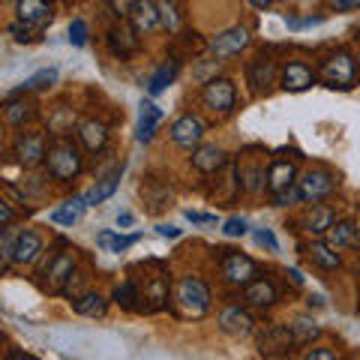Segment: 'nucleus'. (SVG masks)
Instances as JSON below:
<instances>
[{
    "label": "nucleus",
    "instance_id": "obj_27",
    "mask_svg": "<svg viewBox=\"0 0 360 360\" xmlns=\"http://www.w3.org/2000/svg\"><path fill=\"white\" fill-rule=\"evenodd\" d=\"M72 309L78 315H87V319H99V315H105V297L99 295V291H87V295L75 297Z\"/></svg>",
    "mask_w": 360,
    "mask_h": 360
},
{
    "label": "nucleus",
    "instance_id": "obj_37",
    "mask_svg": "<svg viewBox=\"0 0 360 360\" xmlns=\"http://www.w3.org/2000/svg\"><path fill=\"white\" fill-rule=\"evenodd\" d=\"M246 229H250V225H246L243 217H231V219H225V225H222L225 238H243Z\"/></svg>",
    "mask_w": 360,
    "mask_h": 360
},
{
    "label": "nucleus",
    "instance_id": "obj_25",
    "mask_svg": "<svg viewBox=\"0 0 360 360\" xmlns=\"http://www.w3.org/2000/svg\"><path fill=\"white\" fill-rule=\"evenodd\" d=\"M246 75H250V84L255 90H267L270 84H274V78H276V63L270 58H255L250 63V70H246Z\"/></svg>",
    "mask_w": 360,
    "mask_h": 360
},
{
    "label": "nucleus",
    "instance_id": "obj_52",
    "mask_svg": "<svg viewBox=\"0 0 360 360\" xmlns=\"http://www.w3.org/2000/svg\"><path fill=\"white\" fill-rule=\"evenodd\" d=\"M252 6H258V9H267V6H270V0H252Z\"/></svg>",
    "mask_w": 360,
    "mask_h": 360
},
{
    "label": "nucleus",
    "instance_id": "obj_32",
    "mask_svg": "<svg viewBox=\"0 0 360 360\" xmlns=\"http://www.w3.org/2000/svg\"><path fill=\"white\" fill-rule=\"evenodd\" d=\"M84 207H87V198H84V195H82V198H72V201H66L63 207L54 210L51 219L60 222V225H72V222H78V217H82Z\"/></svg>",
    "mask_w": 360,
    "mask_h": 360
},
{
    "label": "nucleus",
    "instance_id": "obj_23",
    "mask_svg": "<svg viewBox=\"0 0 360 360\" xmlns=\"http://www.w3.org/2000/svg\"><path fill=\"white\" fill-rule=\"evenodd\" d=\"M267 186H270V193H279V189L295 186V162H288V160H274L270 162Z\"/></svg>",
    "mask_w": 360,
    "mask_h": 360
},
{
    "label": "nucleus",
    "instance_id": "obj_2",
    "mask_svg": "<svg viewBox=\"0 0 360 360\" xmlns=\"http://www.w3.org/2000/svg\"><path fill=\"white\" fill-rule=\"evenodd\" d=\"M45 165H49V174L54 180H72L78 177V172H82V156H78V150L72 148L70 141H54L49 153H45Z\"/></svg>",
    "mask_w": 360,
    "mask_h": 360
},
{
    "label": "nucleus",
    "instance_id": "obj_13",
    "mask_svg": "<svg viewBox=\"0 0 360 360\" xmlns=\"http://www.w3.org/2000/svg\"><path fill=\"white\" fill-rule=\"evenodd\" d=\"M139 295H141V307H144V312L162 309V307H165V300H168V276H165V274L150 276L148 283H144V291H139Z\"/></svg>",
    "mask_w": 360,
    "mask_h": 360
},
{
    "label": "nucleus",
    "instance_id": "obj_33",
    "mask_svg": "<svg viewBox=\"0 0 360 360\" xmlns=\"http://www.w3.org/2000/svg\"><path fill=\"white\" fill-rule=\"evenodd\" d=\"M357 225L354 222H333V229H330V246H336V250H340V246H352L354 240H357Z\"/></svg>",
    "mask_w": 360,
    "mask_h": 360
},
{
    "label": "nucleus",
    "instance_id": "obj_6",
    "mask_svg": "<svg viewBox=\"0 0 360 360\" xmlns=\"http://www.w3.org/2000/svg\"><path fill=\"white\" fill-rule=\"evenodd\" d=\"M201 139H205V123H201L198 117L184 115V117H177L172 123V141L177 144V148L193 150V148L201 144Z\"/></svg>",
    "mask_w": 360,
    "mask_h": 360
},
{
    "label": "nucleus",
    "instance_id": "obj_1",
    "mask_svg": "<svg viewBox=\"0 0 360 360\" xmlns=\"http://www.w3.org/2000/svg\"><path fill=\"white\" fill-rule=\"evenodd\" d=\"M174 307L186 319H201L210 309V288L198 276H184L174 288Z\"/></svg>",
    "mask_w": 360,
    "mask_h": 360
},
{
    "label": "nucleus",
    "instance_id": "obj_44",
    "mask_svg": "<svg viewBox=\"0 0 360 360\" xmlns=\"http://www.w3.org/2000/svg\"><path fill=\"white\" fill-rule=\"evenodd\" d=\"M162 4H165V6L160 9V13H162V25H165V27H172V30H174V27H177V18H174V9H172V6H168V0H162Z\"/></svg>",
    "mask_w": 360,
    "mask_h": 360
},
{
    "label": "nucleus",
    "instance_id": "obj_47",
    "mask_svg": "<svg viewBox=\"0 0 360 360\" xmlns=\"http://www.w3.org/2000/svg\"><path fill=\"white\" fill-rule=\"evenodd\" d=\"M132 4H135V0H111V6H115V13H117V15H129Z\"/></svg>",
    "mask_w": 360,
    "mask_h": 360
},
{
    "label": "nucleus",
    "instance_id": "obj_22",
    "mask_svg": "<svg viewBox=\"0 0 360 360\" xmlns=\"http://www.w3.org/2000/svg\"><path fill=\"white\" fill-rule=\"evenodd\" d=\"M18 18L25 25H49L51 21V6L49 0H18Z\"/></svg>",
    "mask_w": 360,
    "mask_h": 360
},
{
    "label": "nucleus",
    "instance_id": "obj_40",
    "mask_svg": "<svg viewBox=\"0 0 360 360\" xmlns=\"http://www.w3.org/2000/svg\"><path fill=\"white\" fill-rule=\"evenodd\" d=\"M6 30H9V37H13V39H15L18 45L30 39V33H27V25H25V21H21V18H18V21H13V25H9Z\"/></svg>",
    "mask_w": 360,
    "mask_h": 360
},
{
    "label": "nucleus",
    "instance_id": "obj_9",
    "mask_svg": "<svg viewBox=\"0 0 360 360\" xmlns=\"http://www.w3.org/2000/svg\"><path fill=\"white\" fill-rule=\"evenodd\" d=\"M279 84H283V90H288V94H300V90H309L315 84V72L307 63L288 60L283 70H279Z\"/></svg>",
    "mask_w": 360,
    "mask_h": 360
},
{
    "label": "nucleus",
    "instance_id": "obj_14",
    "mask_svg": "<svg viewBox=\"0 0 360 360\" xmlns=\"http://www.w3.org/2000/svg\"><path fill=\"white\" fill-rule=\"evenodd\" d=\"M288 345H295V336H291V330L283 328V324H270L262 333V340H258L262 354H285Z\"/></svg>",
    "mask_w": 360,
    "mask_h": 360
},
{
    "label": "nucleus",
    "instance_id": "obj_53",
    "mask_svg": "<svg viewBox=\"0 0 360 360\" xmlns=\"http://www.w3.org/2000/svg\"><path fill=\"white\" fill-rule=\"evenodd\" d=\"M357 66H360V51H357Z\"/></svg>",
    "mask_w": 360,
    "mask_h": 360
},
{
    "label": "nucleus",
    "instance_id": "obj_30",
    "mask_svg": "<svg viewBox=\"0 0 360 360\" xmlns=\"http://www.w3.org/2000/svg\"><path fill=\"white\" fill-rule=\"evenodd\" d=\"M139 238L141 234H127V238H123V234H115V231H99L96 243L103 246L105 252H123V250H129L132 243H139Z\"/></svg>",
    "mask_w": 360,
    "mask_h": 360
},
{
    "label": "nucleus",
    "instance_id": "obj_17",
    "mask_svg": "<svg viewBox=\"0 0 360 360\" xmlns=\"http://www.w3.org/2000/svg\"><path fill=\"white\" fill-rule=\"evenodd\" d=\"M39 252H42V238H39L37 231H21V234H15L13 264H30V262H37Z\"/></svg>",
    "mask_w": 360,
    "mask_h": 360
},
{
    "label": "nucleus",
    "instance_id": "obj_20",
    "mask_svg": "<svg viewBox=\"0 0 360 360\" xmlns=\"http://www.w3.org/2000/svg\"><path fill=\"white\" fill-rule=\"evenodd\" d=\"M243 297L250 307H258V309H267V307H274L276 303V288L270 279H252L250 285H246L243 291Z\"/></svg>",
    "mask_w": 360,
    "mask_h": 360
},
{
    "label": "nucleus",
    "instance_id": "obj_24",
    "mask_svg": "<svg viewBox=\"0 0 360 360\" xmlns=\"http://www.w3.org/2000/svg\"><path fill=\"white\" fill-rule=\"evenodd\" d=\"M78 139H82V144H84L90 153H99V150L105 148V141H108L105 123H99V120H84L82 127H78Z\"/></svg>",
    "mask_w": 360,
    "mask_h": 360
},
{
    "label": "nucleus",
    "instance_id": "obj_19",
    "mask_svg": "<svg viewBox=\"0 0 360 360\" xmlns=\"http://www.w3.org/2000/svg\"><path fill=\"white\" fill-rule=\"evenodd\" d=\"M42 276H49V288L60 291L63 283H70V279H72V255L70 252H58L49 262V267H45Z\"/></svg>",
    "mask_w": 360,
    "mask_h": 360
},
{
    "label": "nucleus",
    "instance_id": "obj_31",
    "mask_svg": "<svg viewBox=\"0 0 360 360\" xmlns=\"http://www.w3.org/2000/svg\"><path fill=\"white\" fill-rule=\"evenodd\" d=\"M288 330H291V336H295V345H307V342H312L315 336L321 333L319 324H315L312 319H307V315H300V319L291 321Z\"/></svg>",
    "mask_w": 360,
    "mask_h": 360
},
{
    "label": "nucleus",
    "instance_id": "obj_15",
    "mask_svg": "<svg viewBox=\"0 0 360 360\" xmlns=\"http://www.w3.org/2000/svg\"><path fill=\"white\" fill-rule=\"evenodd\" d=\"M225 165V150L219 144H198L193 153V168L201 174H217Z\"/></svg>",
    "mask_w": 360,
    "mask_h": 360
},
{
    "label": "nucleus",
    "instance_id": "obj_43",
    "mask_svg": "<svg viewBox=\"0 0 360 360\" xmlns=\"http://www.w3.org/2000/svg\"><path fill=\"white\" fill-rule=\"evenodd\" d=\"M186 219L195 222V225H205V222H217L213 213H198V210H186Z\"/></svg>",
    "mask_w": 360,
    "mask_h": 360
},
{
    "label": "nucleus",
    "instance_id": "obj_12",
    "mask_svg": "<svg viewBox=\"0 0 360 360\" xmlns=\"http://www.w3.org/2000/svg\"><path fill=\"white\" fill-rule=\"evenodd\" d=\"M129 18H132V27L139 33H150V30L160 27L162 13L156 9L153 0H135L132 9H129Z\"/></svg>",
    "mask_w": 360,
    "mask_h": 360
},
{
    "label": "nucleus",
    "instance_id": "obj_45",
    "mask_svg": "<svg viewBox=\"0 0 360 360\" xmlns=\"http://www.w3.org/2000/svg\"><path fill=\"white\" fill-rule=\"evenodd\" d=\"M258 184H262V172H258V168H250V172H246V189H255Z\"/></svg>",
    "mask_w": 360,
    "mask_h": 360
},
{
    "label": "nucleus",
    "instance_id": "obj_16",
    "mask_svg": "<svg viewBox=\"0 0 360 360\" xmlns=\"http://www.w3.org/2000/svg\"><path fill=\"white\" fill-rule=\"evenodd\" d=\"M135 27H129V25H117V27H111L108 30V49H111V54L115 58H129V54L139 49V37H135Z\"/></svg>",
    "mask_w": 360,
    "mask_h": 360
},
{
    "label": "nucleus",
    "instance_id": "obj_29",
    "mask_svg": "<svg viewBox=\"0 0 360 360\" xmlns=\"http://www.w3.org/2000/svg\"><path fill=\"white\" fill-rule=\"evenodd\" d=\"M333 250L336 246H330V243H312L307 252H309V262L319 264L321 270H336L340 267V255H336Z\"/></svg>",
    "mask_w": 360,
    "mask_h": 360
},
{
    "label": "nucleus",
    "instance_id": "obj_18",
    "mask_svg": "<svg viewBox=\"0 0 360 360\" xmlns=\"http://www.w3.org/2000/svg\"><path fill=\"white\" fill-rule=\"evenodd\" d=\"M333 222H336L333 207L319 205V201H312V207L303 213V229H307L309 234H324V231H330Z\"/></svg>",
    "mask_w": 360,
    "mask_h": 360
},
{
    "label": "nucleus",
    "instance_id": "obj_26",
    "mask_svg": "<svg viewBox=\"0 0 360 360\" xmlns=\"http://www.w3.org/2000/svg\"><path fill=\"white\" fill-rule=\"evenodd\" d=\"M120 177H123V165H120V168H115L111 174H105V177L99 180V184H96V186L84 195V198H87V207H96V205H103L105 198L115 195V189L120 186Z\"/></svg>",
    "mask_w": 360,
    "mask_h": 360
},
{
    "label": "nucleus",
    "instance_id": "obj_28",
    "mask_svg": "<svg viewBox=\"0 0 360 360\" xmlns=\"http://www.w3.org/2000/svg\"><path fill=\"white\" fill-rule=\"evenodd\" d=\"M4 115H6V123H13V127H25V120L33 117V103L30 99H6V108H4Z\"/></svg>",
    "mask_w": 360,
    "mask_h": 360
},
{
    "label": "nucleus",
    "instance_id": "obj_36",
    "mask_svg": "<svg viewBox=\"0 0 360 360\" xmlns=\"http://www.w3.org/2000/svg\"><path fill=\"white\" fill-rule=\"evenodd\" d=\"M58 84V70H39L37 75H30L27 78V84L25 87H33V90H49Z\"/></svg>",
    "mask_w": 360,
    "mask_h": 360
},
{
    "label": "nucleus",
    "instance_id": "obj_11",
    "mask_svg": "<svg viewBox=\"0 0 360 360\" xmlns=\"http://www.w3.org/2000/svg\"><path fill=\"white\" fill-rule=\"evenodd\" d=\"M219 328L229 336H250L252 328H255V321H252V315L246 309H240L238 303H231V307H225L219 312Z\"/></svg>",
    "mask_w": 360,
    "mask_h": 360
},
{
    "label": "nucleus",
    "instance_id": "obj_35",
    "mask_svg": "<svg viewBox=\"0 0 360 360\" xmlns=\"http://www.w3.org/2000/svg\"><path fill=\"white\" fill-rule=\"evenodd\" d=\"M135 300H141V295H139V285H135L132 279H127V283H120V285L115 288V303H117V307L135 309V307H139Z\"/></svg>",
    "mask_w": 360,
    "mask_h": 360
},
{
    "label": "nucleus",
    "instance_id": "obj_41",
    "mask_svg": "<svg viewBox=\"0 0 360 360\" xmlns=\"http://www.w3.org/2000/svg\"><path fill=\"white\" fill-rule=\"evenodd\" d=\"M328 6L333 13H352V9H360V0H328Z\"/></svg>",
    "mask_w": 360,
    "mask_h": 360
},
{
    "label": "nucleus",
    "instance_id": "obj_21",
    "mask_svg": "<svg viewBox=\"0 0 360 360\" xmlns=\"http://www.w3.org/2000/svg\"><path fill=\"white\" fill-rule=\"evenodd\" d=\"M162 120V108L153 105V103H141V111H139V129H135V139H139L141 144H148L153 139L156 127H160Z\"/></svg>",
    "mask_w": 360,
    "mask_h": 360
},
{
    "label": "nucleus",
    "instance_id": "obj_5",
    "mask_svg": "<svg viewBox=\"0 0 360 360\" xmlns=\"http://www.w3.org/2000/svg\"><path fill=\"white\" fill-rule=\"evenodd\" d=\"M201 99L210 111H219V115H229L234 111V84L229 78H210L201 90Z\"/></svg>",
    "mask_w": 360,
    "mask_h": 360
},
{
    "label": "nucleus",
    "instance_id": "obj_49",
    "mask_svg": "<svg viewBox=\"0 0 360 360\" xmlns=\"http://www.w3.org/2000/svg\"><path fill=\"white\" fill-rule=\"evenodd\" d=\"M156 231H160L162 238H180V229H174V225H156Z\"/></svg>",
    "mask_w": 360,
    "mask_h": 360
},
{
    "label": "nucleus",
    "instance_id": "obj_34",
    "mask_svg": "<svg viewBox=\"0 0 360 360\" xmlns=\"http://www.w3.org/2000/svg\"><path fill=\"white\" fill-rule=\"evenodd\" d=\"M174 75H177V63H162L160 70H156L153 75H150V82H148V90L156 96V94H162V90L174 82Z\"/></svg>",
    "mask_w": 360,
    "mask_h": 360
},
{
    "label": "nucleus",
    "instance_id": "obj_8",
    "mask_svg": "<svg viewBox=\"0 0 360 360\" xmlns=\"http://www.w3.org/2000/svg\"><path fill=\"white\" fill-rule=\"evenodd\" d=\"M297 186H300L303 201H324L336 189V180L328 172H307L297 180Z\"/></svg>",
    "mask_w": 360,
    "mask_h": 360
},
{
    "label": "nucleus",
    "instance_id": "obj_50",
    "mask_svg": "<svg viewBox=\"0 0 360 360\" xmlns=\"http://www.w3.org/2000/svg\"><path fill=\"white\" fill-rule=\"evenodd\" d=\"M319 21L321 18H300V21H288V27H295V30L297 27H312V25H319Z\"/></svg>",
    "mask_w": 360,
    "mask_h": 360
},
{
    "label": "nucleus",
    "instance_id": "obj_7",
    "mask_svg": "<svg viewBox=\"0 0 360 360\" xmlns=\"http://www.w3.org/2000/svg\"><path fill=\"white\" fill-rule=\"evenodd\" d=\"M246 45H250V30L246 27H229V30H222L210 39V51L217 54V58H231V54H240Z\"/></svg>",
    "mask_w": 360,
    "mask_h": 360
},
{
    "label": "nucleus",
    "instance_id": "obj_46",
    "mask_svg": "<svg viewBox=\"0 0 360 360\" xmlns=\"http://www.w3.org/2000/svg\"><path fill=\"white\" fill-rule=\"evenodd\" d=\"M307 357H309V360H312V357H315V360H333L336 352H328V348H312V352H307Z\"/></svg>",
    "mask_w": 360,
    "mask_h": 360
},
{
    "label": "nucleus",
    "instance_id": "obj_42",
    "mask_svg": "<svg viewBox=\"0 0 360 360\" xmlns=\"http://www.w3.org/2000/svg\"><path fill=\"white\" fill-rule=\"evenodd\" d=\"M255 240H258V243H262V246H267V250H270V252H276V250H279V243H276V238H274V234H270L267 229H258V231H255Z\"/></svg>",
    "mask_w": 360,
    "mask_h": 360
},
{
    "label": "nucleus",
    "instance_id": "obj_10",
    "mask_svg": "<svg viewBox=\"0 0 360 360\" xmlns=\"http://www.w3.org/2000/svg\"><path fill=\"white\" fill-rule=\"evenodd\" d=\"M45 139L39 132H21L18 135V141H15V156H18V162L25 165V168H33V165H39L45 160Z\"/></svg>",
    "mask_w": 360,
    "mask_h": 360
},
{
    "label": "nucleus",
    "instance_id": "obj_4",
    "mask_svg": "<svg viewBox=\"0 0 360 360\" xmlns=\"http://www.w3.org/2000/svg\"><path fill=\"white\" fill-rule=\"evenodd\" d=\"M219 267H222L225 283H231V285H250L252 279L258 276L255 262L250 255H243V252H225Z\"/></svg>",
    "mask_w": 360,
    "mask_h": 360
},
{
    "label": "nucleus",
    "instance_id": "obj_48",
    "mask_svg": "<svg viewBox=\"0 0 360 360\" xmlns=\"http://www.w3.org/2000/svg\"><path fill=\"white\" fill-rule=\"evenodd\" d=\"M0 222L4 225L13 222V207H9V201H0Z\"/></svg>",
    "mask_w": 360,
    "mask_h": 360
},
{
    "label": "nucleus",
    "instance_id": "obj_51",
    "mask_svg": "<svg viewBox=\"0 0 360 360\" xmlns=\"http://www.w3.org/2000/svg\"><path fill=\"white\" fill-rule=\"evenodd\" d=\"M117 225H132V217H129V213H120V217H117Z\"/></svg>",
    "mask_w": 360,
    "mask_h": 360
},
{
    "label": "nucleus",
    "instance_id": "obj_3",
    "mask_svg": "<svg viewBox=\"0 0 360 360\" xmlns=\"http://www.w3.org/2000/svg\"><path fill=\"white\" fill-rule=\"evenodd\" d=\"M321 78L328 82V87L348 90L354 84V78H357V60L348 51H342V49L333 51L330 58L321 63Z\"/></svg>",
    "mask_w": 360,
    "mask_h": 360
},
{
    "label": "nucleus",
    "instance_id": "obj_39",
    "mask_svg": "<svg viewBox=\"0 0 360 360\" xmlns=\"http://www.w3.org/2000/svg\"><path fill=\"white\" fill-rule=\"evenodd\" d=\"M70 42L78 45V49H82V45L87 42V25H84L82 18H75L72 25H70Z\"/></svg>",
    "mask_w": 360,
    "mask_h": 360
},
{
    "label": "nucleus",
    "instance_id": "obj_38",
    "mask_svg": "<svg viewBox=\"0 0 360 360\" xmlns=\"http://www.w3.org/2000/svg\"><path fill=\"white\" fill-rule=\"evenodd\" d=\"M291 201H303L300 186H288V189H279V193H274V205H279V207L291 205Z\"/></svg>",
    "mask_w": 360,
    "mask_h": 360
}]
</instances>
